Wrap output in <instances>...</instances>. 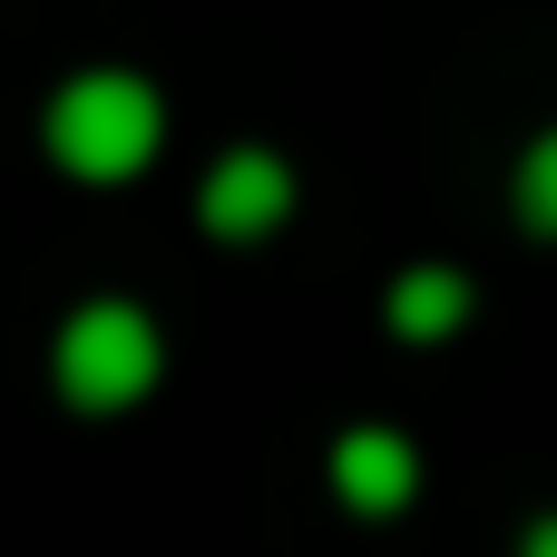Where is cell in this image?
Wrapping results in <instances>:
<instances>
[{"instance_id": "cell-1", "label": "cell", "mask_w": 557, "mask_h": 557, "mask_svg": "<svg viewBox=\"0 0 557 557\" xmlns=\"http://www.w3.org/2000/svg\"><path fill=\"white\" fill-rule=\"evenodd\" d=\"M157 137H166V108H157V88L127 78V69H78V78L49 98V157H59L69 176H88V186L137 176V166L157 157Z\"/></svg>"}, {"instance_id": "cell-2", "label": "cell", "mask_w": 557, "mask_h": 557, "mask_svg": "<svg viewBox=\"0 0 557 557\" xmlns=\"http://www.w3.org/2000/svg\"><path fill=\"white\" fill-rule=\"evenodd\" d=\"M166 372V343L137 304H78L59 323V392L78 411H127L137 392H157Z\"/></svg>"}, {"instance_id": "cell-3", "label": "cell", "mask_w": 557, "mask_h": 557, "mask_svg": "<svg viewBox=\"0 0 557 557\" xmlns=\"http://www.w3.org/2000/svg\"><path fill=\"white\" fill-rule=\"evenodd\" d=\"M196 215H206V235H225V245L274 235V225L294 215V176H284V157H274V147H235V157H215Z\"/></svg>"}, {"instance_id": "cell-4", "label": "cell", "mask_w": 557, "mask_h": 557, "mask_svg": "<svg viewBox=\"0 0 557 557\" xmlns=\"http://www.w3.org/2000/svg\"><path fill=\"white\" fill-rule=\"evenodd\" d=\"M333 490H343V509L392 519V509L421 490V460H411L401 431H343V441H333Z\"/></svg>"}, {"instance_id": "cell-5", "label": "cell", "mask_w": 557, "mask_h": 557, "mask_svg": "<svg viewBox=\"0 0 557 557\" xmlns=\"http://www.w3.org/2000/svg\"><path fill=\"white\" fill-rule=\"evenodd\" d=\"M392 333L401 343H441V333H460L470 323V274H450V264H411L401 284H392Z\"/></svg>"}, {"instance_id": "cell-6", "label": "cell", "mask_w": 557, "mask_h": 557, "mask_svg": "<svg viewBox=\"0 0 557 557\" xmlns=\"http://www.w3.org/2000/svg\"><path fill=\"white\" fill-rule=\"evenodd\" d=\"M519 215H529L539 235H557V127L519 157Z\"/></svg>"}, {"instance_id": "cell-7", "label": "cell", "mask_w": 557, "mask_h": 557, "mask_svg": "<svg viewBox=\"0 0 557 557\" xmlns=\"http://www.w3.org/2000/svg\"><path fill=\"white\" fill-rule=\"evenodd\" d=\"M519 557H557V519H539V529H529V548Z\"/></svg>"}]
</instances>
